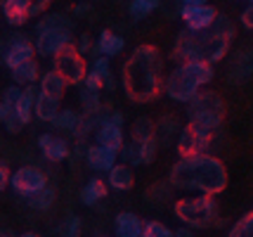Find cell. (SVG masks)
Returning <instances> with one entry per match:
<instances>
[{
	"label": "cell",
	"instance_id": "6da1fadb",
	"mask_svg": "<svg viewBox=\"0 0 253 237\" xmlns=\"http://www.w3.org/2000/svg\"><path fill=\"white\" fill-rule=\"evenodd\" d=\"M123 91L132 102H154L164 93V57L154 46H140L132 50L123 64Z\"/></svg>",
	"mask_w": 253,
	"mask_h": 237
},
{
	"label": "cell",
	"instance_id": "7a4b0ae2",
	"mask_svg": "<svg viewBox=\"0 0 253 237\" xmlns=\"http://www.w3.org/2000/svg\"><path fill=\"white\" fill-rule=\"evenodd\" d=\"M168 183L182 192H201V194H220L227 188V169L218 157L209 152L185 154L173 164L168 173Z\"/></svg>",
	"mask_w": 253,
	"mask_h": 237
},
{
	"label": "cell",
	"instance_id": "3957f363",
	"mask_svg": "<svg viewBox=\"0 0 253 237\" xmlns=\"http://www.w3.org/2000/svg\"><path fill=\"white\" fill-rule=\"evenodd\" d=\"M232 38H234V24L227 17H220L206 26V29H185L182 34L175 38L173 46V59L177 62H187V59H201V62H220L222 57L230 52Z\"/></svg>",
	"mask_w": 253,
	"mask_h": 237
},
{
	"label": "cell",
	"instance_id": "277c9868",
	"mask_svg": "<svg viewBox=\"0 0 253 237\" xmlns=\"http://www.w3.org/2000/svg\"><path fill=\"white\" fill-rule=\"evenodd\" d=\"M213 64L211 62H201V59H187L180 62L164 81V93L175 102L187 104L189 100H194L201 86H206L213 81Z\"/></svg>",
	"mask_w": 253,
	"mask_h": 237
},
{
	"label": "cell",
	"instance_id": "5b68a950",
	"mask_svg": "<svg viewBox=\"0 0 253 237\" xmlns=\"http://www.w3.org/2000/svg\"><path fill=\"white\" fill-rule=\"evenodd\" d=\"M74 22L66 14H45L36 24V52L41 57H52L62 46L71 43Z\"/></svg>",
	"mask_w": 253,
	"mask_h": 237
},
{
	"label": "cell",
	"instance_id": "8992f818",
	"mask_svg": "<svg viewBox=\"0 0 253 237\" xmlns=\"http://www.w3.org/2000/svg\"><path fill=\"white\" fill-rule=\"evenodd\" d=\"M215 194H201L197 192L194 197H182V199H177L175 206H173V211L175 216L189 226L192 230H204V228H213L218 226V204L213 199Z\"/></svg>",
	"mask_w": 253,
	"mask_h": 237
},
{
	"label": "cell",
	"instance_id": "52a82bcc",
	"mask_svg": "<svg viewBox=\"0 0 253 237\" xmlns=\"http://www.w3.org/2000/svg\"><path fill=\"white\" fill-rule=\"evenodd\" d=\"M225 119V102L218 93L201 91L194 100L187 102V124L215 133Z\"/></svg>",
	"mask_w": 253,
	"mask_h": 237
},
{
	"label": "cell",
	"instance_id": "ba28073f",
	"mask_svg": "<svg viewBox=\"0 0 253 237\" xmlns=\"http://www.w3.org/2000/svg\"><path fill=\"white\" fill-rule=\"evenodd\" d=\"M52 69H57V71L69 81V86L83 83L85 74H88V64H85V59H83V52H81L78 46H74V43L62 46L55 55H52Z\"/></svg>",
	"mask_w": 253,
	"mask_h": 237
},
{
	"label": "cell",
	"instance_id": "9c48e42d",
	"mask_svg": "<svg viewBox=\"0 0 253 237\" xmlns=\"http://www.w3.org/2000/svg\"><path fill=\"white\" fill-rule=\"evenodd\" d=\"M10 185L17 194L31 197V194H38L41 190L47 188V178H45L43 171L33 169V166H22V169H17L12 173Z\"/></svg>",
	"mask_w": 253,
	"mask_h": 237
},
{
	"label": "cell",
	"instance_id": "30bf717a",
	"mask_svg": "<svg viewBox=\"0 0 253 237\" xmlns=\"http://www.w3.org/2000/svg\"><path fill=\"white\" fill-rule=\"evenodd\" d=\"M211 142H213V133L211 131H204L199 126L187 124L180 131V136H177V152H180V157L199 154V152H206L211 147Z\"/></svg>",
	"mask_w": 253,
	"mask_h": 237
},
{
	"label": "cell",
	"instance_id": "8fae6325",
	"mask_svg": "<svg viewBox=\"0 0 253 237\" xmlns=\"http://www.w3.org/2000/svg\"><path fill=\"white\" fill-rule=\"evenodd\" d=\"M36 55H38V52H36V46H33L26 36L12 34L10 41H7V50H5V59H2V62H5V67L12 71L14 67H19L26 59H33Z\"/></svg>",
	"mask_w": 253,
	"mask_h": 237
},
{
	"label": "cell",
	"instance_id": "7c38bea8",
	"mask_svg": "<svg viewBox=\"0 0 253 237\" xmlns=\"http://www.w3.org/2000/svg\"><path fill=\"white\" fill-rule=\"evenodd\" d=\"M180 17L187 29L192 31H199V29H206L218 19V10L211 7L209 2H201V5H182L180 10Z\"/></svg>",
	"mask_w": 253,
	"mask_h": 237
},
{
	"label": "cell",
	"instance_id": "4fadbf2b",
	"mask_svg": "<svg viewBox=\"0 0 253 237\" xmlns=\"http://www.w3.org/2000/svg\"><path fill=\"white\" fill-rule=\"evenodd\" d=\"M85 159H88V164H90V169H92V171H97V173H109V171L116 166L119 149L104 145V142H97V145H90L88 147Z\"/></svg>",
	"mask_w": 253,
	"mask_h": 237
},
{
	"label": "cell",
	"instance_id": "5bb4252c",
	"mask_svg": "<svg viewBox=\"0 0 253 237\" xmlns=\"http://www.w3.org/2000/svg\"><path fill=\"white\" fill-rule=\"evenodd\" d=\"M38 147L43 152V157L47 161H64L69 157V142L62 136H52V133H43L38 138Z\"/></svg>",
	"mask_w": 253,
	"mask_h": 237
},
{
	"label": "cell",
	"instance_id": "9a60e30c",
	"mask_svg": "<svg viewBox=\"0 0 253 237\" xmlns=\"http://www.w3.org/2000/svg\"><path fill=\"white\" fill-rule=\"evenodd\" d=\"M0 10L5 14V22L10 26H24L29 17H33V0H5L0 5Z\"/></svg>",
	"mask_w": 253,
	"mask_h": 237
},
{
	"label": "cell",
	"instance_id": "2e32d148",
	"mask_svg": "<svg viewBox=\"0 0 253 237\" xmlns=\"http://www.w3.org/2000/svg\"><path fill=\"white\" fill-rule=\"evenodd\" d=\"M114 230L119 237H142L144 223L140 221V216L132 211H123L114 218Z\"/></svg>",
	"mask_w": 253,
	"mask_h": 237
},
{
	"label": "cell",
	"instance_id": "e0dca14e",
	"mask_svg": "<svg viewBox=\"0 0 253 237\" xmlns=\"http://www.w3.org/2000/svg\"><path fill=\"white\" fill-rule=\"evenodd\" d=\"M33 112H36V116H38L41 121H45V124H55L57 114H59V97H52V95H47V93L38 91Z\"/></svg>",
	"mask_w": 253,
	"mask_h": 237
},
{
	"label": "cell",
	"instance_id": "ac0fdd59",
	"mask_svg": "<svg viewBox=\"0 0 253 237\" xmlns=\"http://www.w3.org/2000/svg\"><path fill=\"white\" fill-rule=\"evenodd\" d=\"M123 47H126V41H123V36L114 34V31H109V29H104V31L99 34L97 43H95V50H97V55H107V57L121 55Z\"/></svg>",
	"mask_w": 253,
	"mask_h": 237
},
{
	"label": "cell",
	"instance_id": "d6986e66",
	"mask_svg": "<svg viewBox=\"0 0 253 237\" xmlns=\"http://www.w3.org/2000/svg\"><path fill=\"white\" fill-rule=\"evenodd\" d=\"M66 86H69V81H66L57 69L45 71L43 76L38 79V91L47 93V95H52V97H59V100H62V95H64Z\"/></svg>",
	"mask_w": 253,
	"mask_h": 237
},
{
	"label": "cell",
	"instance_id": "ffe728a7",
	"mask_svg": "<svg viewBox=\"0 0 253 237\" xmlns=\"http://www.w3.org/2000/svg\"><path fill=\"white\" fill-rule=\"evenodd\" d=\"M107 192H109V183L102 181V178H90L81 188V202L85 204V206H95L97 202L107 199Z\"/></svg>",
	"mask_w": 253,
	"mask_h": 237
},
{
	"label": "cell",
	"instance_id": "44dd1931",
	"mask_svg": "<svg viewBox=\"0 0 253 237\" xmlns=\"http://www.w3.org/2000/svg\"><path fill=\"white\" fill-rule=\"evenodd\" d=\"M36 95H38L36 88L26 86V88L22 91V95H19V100L14 102V107H12V112L17 114V119H19L24 126L29 124V121H31V116L36 114L33 112V107H36Z\"/></svg>",
	"mask_w": 253,
	"mask_h": 237
},
{
	"label": "cell",
	"instance_id": "7402d4cb",
	"mask_svg": "<svg viewBox=\"0 0 253 237\" xmlns=\"http://www.w3.org/2000/svg\"><path fill=\"white\" fill-rule=\"evenodd\" d=\"M107 183H109L111 190H116V192L130 190L132 183H135L130 166H128V164H116V166L107 173Z\"/></svg>",
	"mask_w": 253,
	"mask_h": 237
},
{
	"label": "cell",
	"instance_id": "603a6c76",
	"mask_svg": "<svg viewBox=\"0 0 253 237\" xmlns=\"http://www.w3.org/2000/svg\"><path fill=\"white\" fill-rule=\"evenodd\" d=\"M38 79H41V69L36 64V57H33V59H26L19 67L12 69V81L19 83V86H31V83H36Z\"/></svg>",
	"mask_w": 253,
	"mask_h": 237
},
{
	"label": "cell",
	"instance_id": "cb8c5ba5",
	"mask_svg": "<svg viewBox=\"0 0 253 237\" xmlns=\"http://www.w3.org/2000/svg\"><path fill=\"white\" fill-rule=\"evenodd\" d=\"M154 10H159V0H130L128 2V14H130V19H135V22L147 19Z\"/></svg>",
	"mask_w": 253,
	"mask_h": 237
},
{
	"label": "cell",
	"instance_id": "d4e9b609",
	"mask_svg": "<svg viewBox=\"0 0 253 237\" xmlns=\"http://www.w3.org/2000/svg\"><path fill=\"white\" fill-rule=\"evenodd\" d=\"M130 138L132 140H149V138H156V126L152 119L147 116H140L135 119V124L130 128Z\"/></svg>",
	"mask_w": 253,
	"mask_h": 237
},
{
	"label": "cell",
	"instance_id": "484cf974",
	"mask_svg": "<svg viewBox=\"0 0 253 237\" xmlns=\"http://www.w3.org/2000/svg\"><path fill=\"white\" fill-rule=\"evenodd\" d=\"M55 190L52 188H45V190H41L38 194H31L29 199H26V204L31 206V209H36V211H47L52 204H55Z\"/></svg>",
	"mask_w": 253,
	"mask_h": 237
},
{
	"label": "cell",
	"instance_id": "4316f807",
	"mask_svg": "<svg viewBox=\"0 0 253 237\" xmlns=\"http://www.w3.org/2000/svg\"><path fill=\"white\" fill-rule=\"evenodd\" d=\"M78 121H81V116H78L74 109H64V112L57 114L55 126L59 128V131H64V133H76Z\"/></svg>",
	"mask_w": 253,
	"mask_h": 237
},
{
	"label": "cell",
	"instance_id": "83f0119b",
	"mask_svg": "<svg viewBox=\"0 0 253 237\" xmlns=\"http://www.w3.org/2000/svg\"><path fill=\"white\" fill-rule=\"evenodd\" d=\"M92 69H95L99 76L104 79V88H109V91H114V88H116L114 76H111V69H109V57H107V55H97V59L92 62Z\"/></svg>",
	"mask_w": 253,
	"mask_h": 237
},
{
	"label": "cell",
	"instance_id": "f1b7e54d",
	"mask_svg": "<svg viewBox=\"0 0 253 237\" xmlns=\"http://www.w3.org/2000/svg\"><path fill=\"white\" fill-rule=\"evenodd\" d=\"M81 100H83V114H99L102 112V104H99V91H90V88L83 86Z\"/></svg>",
	"mask_w": 253,
	"mask_h": 237
},
{
	"label": "cell",
	"instance_id": "f546056e",
	"mask_svg": "<svg viewBox=\"0 0 253 237\" xmlns=\"http://www.w3.org/2000/svg\"><path fill=\"white\" fill-rule=\"evenodd\" d=\"M230 237H253V209L230 228Z\"/></svg>",
	"mask_w": 253,
	"mask_h": 237
},
{
	"label": "cell",
	"instance_id": "4dcf8cb0",
	"mask_svg": "<svg viewBox=\"0 0 253 237\" xmlns=\"http://www.w3.org/2000/svg\"><path fill=\"white\" fill-rule=\"evenodd\" d=\"M173 235H175V233H173L168 226H164L161 221H149V223H144L142 237H173Z\"/></svg>",
	"mask_w": 253,
	"mask_h": 237
},
{
	"label": "cell",
	"instance_id": "1f68e13d",
	"mask_svg": "<svg viewBox=\"0 0 253 237\" xmlns=\"http://www.w3.org/2000/svg\"><path fill=\"white\" fill-rule=\"evenodd\" d=\"M83 86L90 88V91H102V88H104V79L99 76L95 69H90L88 74H85V79H83Z\"/></svg>",
	"mask_w": 253,
	"mask_h": 237
},
{
	"label": "cell",
	"instance_id": "d6a6232c",
	"mask_svg": "<svg viewBox=\"0 0 253 237\" xmlns=\"http://www.w3.org/2000/svg\"><path fill=\"white\" fill-rule=\"evenodd\" d=\"M62 233L69 237H76L78 233H81V218H78V216H69L66 223L62 226Z\"/></svg>",
	"mask_w": 253,
	"mask_h": 237
},
{
	"label": "cell",
	"instance_id": "836d02e7",
	"mask_svg": "<svg viewBox=\"0 0 253 237\" xmlns=\"http://www.w3.org/2000/svg\"><path fill=\"white\" fill-rule=\"evenodd\" d=\"M19 95H22V88H19V83H17V86H12V88H7V91L2 93V100L7 102L10 107H14V102L19 100Z\"/></svg>",
	"mask_w": 253,
	"mask_h": 237
},
{
	"label": "cell",
	"instance_id": "e575fe53",
	"mask_svg": "<svg viewBox=\"0 0 253 237\" xmlns=\"http://www.w3.org/2000/svg\"><path fill=\"white\" fill-rule=\"evenodd\" d=\"M5 128H7L10 133H19V131H22V128H24V124H22V121H19V119H17V114L12 112L10 116L5 119Z\"/></svg>",
	"mask_w": 253,
	"mask_h": 237
},
{
	"label": "cell",
	"instance_id": "d590c367",
	"mask_svg": "<svg viewBox=\"0 0 253 237\" xmlns=\"http://www.w3.org/2000/svg\"><path fill=\"white\" fill-rule=\"evenodd\" d=\"M242 26L249 29V31H253V2L242 12Z\"/></svg>",
	"mask_w": 253,
	"mask_h": 237
},
{
	"label": "cell",
	"instance_id": "8d00e7d4",
	"mask_svg": "<svg viewBox=\"0 0 253 237\" xmlns=\"http://www.w3.org/2000/svg\"><path fill=\"white\" fill-rule=\"evenodd\" d=\"M10 171H7V166H0V190H5L7 185H10Z\"/></svg>",
	"mask_w": 253,
	"mask_h": 237
},
{
	"label": "cell",
	"instance_id": "74e56055",
	"mask_svg": "<svg viewBox=\"0 0 253 237\" xmlns=\"http://www.w3.org/2000/svg\"><path fill=\"white\" fill-rule=\"evenodd\" d=\"M52 0H33V10L31 14H41L43 10H47V5H50Z\"/></svg>",
	"mask_w": 253,
	"mask_h": 237
},
{
	"label": "cell",
	"instance_id": "f35d334b",
	"mask_svg": "<svg viewBox=\"0 0 253 237\" xmlns=\"http://www.w3.org/2000/svg\"><path fill=\"white\" fill-rule=\"evenodd\" d=\"M12 114V107L5 100H0V124H5V119Z\"/></svg>",
	"mask_w": 253,
	"mask_h": 237
},
{
	"label": "cell",
	"instance_id": "ab89813d",
	"mask_svg": "<svg viewBox=\"0 0 253 237\" xmlns=\"http://www.w3.org/2000/svg\"><path fill=\"white\" fill-rule=\"evenodd\" d=\"M78 50H81L83 55H85V52L90 50V36H88V34L81 36V41H78Z\"/></svg>",
	"mask_w": 253,
	"mask_h": 237
},
{
	"label": "cell",
	"instance_id": "60d3db41",
	"mask_svg": "<svg viewBox=\"0 0 253 237\" xmlns=\"http://www.w3.org/2000/svg\"><path fill=\"white\" fill-rule=\"evenodd\" d=\"M175 235L177 237H192V228H180V230H175Z\"/></svg>",
	"mask_w": 253,
	"mask_h": 237
},
{
	"label": "cell",
	"instance_id": "b9f144b4",
	"mask_svg": "<svg viewBox=\"0 0 253 237\" xmlns=\"http://www.w3.org/2000/svg\"><path fill=\"white\" fill-rule=\"evenodd\" d=\"M5 50H7V43H5V41H0V62L5 59Z\"/></svg>",
	"mask_w": 253,
	"mask_h": 237
},
{
	"label": "cell",
	"instance_id": "7bdbcfd3",
	"mask_svg": "<svg viewBox=\"0 0 253 237\" xmlns=\"http://www.w3.org/2000/svg\"><path fill=\"white\" fill-rule=\"evenodd\" d=\"M201 2H206V0H182V5H201Z\"/></svg>",
	"mask_w": 253,
	"mask_h": 237
},
{
	"label": "cell",
	"instance_id": "ee69618b",
	"mask_svg": "<svg viewBox=\"0 0 253 237\" xmlns=\"http://www.w3.org/2000/svg\"><path fill=\"white\" fill-rule=\"evenodd\" d=\"M246 2H249V5H251V2H253V0H246Z\"/></svg>",
	"mask_w": 253,
	"mask_h": 237
},
{
	"label": "cell",
	"instance_id": "f6af8a7d",
	"mask_svg": "<svg viewBox=\"0 0 253 237\" xmlns=\"http://www.w3.org/2000/svg\"><path fill=\"white\" fill-rule=\"evenodd\" d=\"M2 2H5V0H0V5H2Z\"/></svg>",
	"mask_w": 253,
	"mask_h": 237
}]
</instances>
